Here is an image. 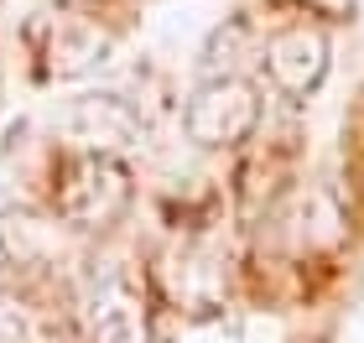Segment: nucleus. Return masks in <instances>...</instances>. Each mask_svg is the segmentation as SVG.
Instances as JSON below:
<instances>
[{
  "mask_svg": "<svg viewBox=\"0 0 364 343\" xmlns=\"http://www.w3.org/2000/svg\"><path fill=\"white\" fill-rule=\"evenodd\" d=\"M260 125V94L235 73H213L193 89V99L182 104V130L203 151H229V146L250 141Z\"/></svg>",
  "mask_w": 364,
  "mask_h": 343,
  "instance_id": "f03ea898",
  "label": "nucleus"
},
{
  "mask_svg": "<svg viewBox=\"0 0 364 343\" xmlns=\"http://www.w3.org/2000/svg\"><path fill=\"white\" fill-rule=\"evenodd\" d=\"M130 208V172L120 156L109 151H84L68 161L58 183V219L84 229V234H99V229L120 224V214Z\"/></svg>",
  "mask_w": 364,
  "mask_h": 343,
  "instance_id": "f257e3e1",
  "label": "nucleus"
},
{
  "mask_svg": "<svg viewBox=\"0 0 364 343\" xmlns=\"http://www.w3.org/2000/svg\"><path fill=\"white\" fill-rule=\"evenodd\" d=\"M68 130L84 151H109V156H120L125 146L141 141V120L120 94H84L68 109Z\"/></svg>",
  "mask_w": 364,
  "mask_h": 343,
  "instance_id": "39448f33",
  "label": "nucleus"
},
{
  "mask_svg": "<svg viewBox=\"0 0 364 343\" xmlns=\"http://www.w3.org/2000/svg\"><path fill=\"white\" fill-rule=\"evenodd\" d=\"M78 317L94 343H146V291L120 266H99L84 276Z\"/></svg>",
  "mask_w": 364,
  "mask_h": 343,
  "instance_id": "7ed1b4c3",
  "label": "nucleus"
},
{
  "mask_svg": "<svg viewBox=\"0 0 364 343\" xmlns=\"http://www.w3.org/2000/svg\"><path fill=\"white\" fill-rule=\"evenodd\" d=\"M0 343H31V317L11 291H0Z\"/></svg>",
  "mask_w": 364,
  "mask_h": 343,
  "instance_id": "423d86ee",
  "label": "nucleus"
},
{
  "mask_svg": "<svg viewBox=\"0 0 364 343\" xmlns=\"http://www.w3.org/2000/svg\"><path fill=\"white\" fill-rule=\"evenodd\" d=\"M328 58H333V47H328L323 26H287L276 37H266V47H260L266 78L281 94H291V99H307L328 78Z\"/></svg>",
  "mask_w": 364,
  "mask_h": 343,
  "instance_id": "20e7f679",
  "label": "nucleus"
},
{
  "mask_svg": "<svg viewBox=\"0 0 364 343\" xmlns=\"http://www.w3.org/2000/svg\"><path fill=\"white\" fill-rule=\"evenodd\" d=\"M291 6L323 16V21H349V16H354V0H291Z\"/></svg>",
  "mask_w": 364,
  "mask_h": 343,
  "instance_id": "0eeeda50",
  "label": "nucleus"
}]
</instances>
